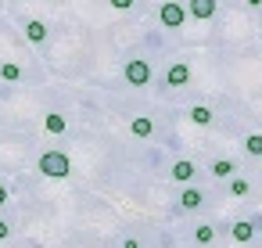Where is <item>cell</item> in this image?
I'll use <instances>...</instances> for the list:
<instances>
[{
  "label": "cell",
  "mask_w": 262,
  "mask_h": 248,
  "mask_svg": "<svg viewBox=\"0 0 262 248\" xmlns=\"http://www.w3.org/2000/svg\"><path fill=\"white\" fill-rule=\"evenodd\" d=\"M233 169H237V166H233L230 158H215V162H212V176H219V180H233Z\"/></svg>",
  "instance_id": "obj_11"
},
{
  "label": "cell",
  "mask_w": 262,
  "mask_h": 248,
  "mask_svg": "<svg viewBox=\"0 0 262 248\" xmlns=\"http://www.w3.org/2000/svg\"><path fill=\"white\" fill-rule=\"evenodd\" d=\"M8 234H11V230H8V223H4V219H0V241H4Z\"/></svg>",
  "instance_id": "obj_18"
},
{
  "label": "cell",
  "mask_w": 262,
  "mask_h": 248,
  "mask_svg": "<svg viewBox=\"0 0 262 248\" xmlns=\"http://www.w3.org/2000/svg\"><path fill=\"white\" fill-rule=\"evenodd\" d=\"M40 173L51 176V180H65L72 173V162H69L65 151H43L40 155Z\"/></svg>",
  "instance_id": "obj_1"
},
{
  "label": "cell",
  "mask_w": 262,
  "mask_h": 248,
  "mask_svg": "<svg viewBox=\"0 0 262 248\" xmlns=\"http://www.w3.org/2000/svg\"><path fill=\"white\" fill-rule=\"evenodd\" d=\"M122 248H140V244H137V241L129 237V241H122Z\"/></svg>",
  "instance_id": "obj_20"
},
{
  "label": "cell",
  "mask_w": 262,
  "mask_h": 248,
  "mask_svg": "<svg viewBox=\"0 0 262 248\" xmlns=\"http://www.w3.org/2000/svg\"><path fill=\"white\" fill-rule=\"evenodd\" d=\"M194 241H198V244H212V241H215V226L201 223V226L194 230Z\"/></svg>",
  "instance_id": "obj_14"
},
{
  "label": "cell",
  "mask_w": 262,
  "mask_h": 248,
  "mask_svg": "<svg viewBox=\"0 0 262 248\" xmlns=\"http://www.w3.org/2000/svg\"><path fill=\"white\" fill-rule=\"evenodd\" d=\"M0 79L18 83V79H22V69H18V65H11V61H8V65H0Z\"/></svg>",
  "instance_id": "obj_16"
},
{
  "label": "cell",
  "mask_w": 262,
  "mask_h": 248,
  "mask_svg": "<svg viewBox=\"0 0 262 248\" xmlns=\"http://www.w3.org/2000/svg\"><path fill=\"white\" fill-rule=\"evenodd\" d=\"M230 234H233V241H241V244H248V241L255 237V223H251V219H237V223L230 226Z\"/></svg>",
  "instance_id": "obj_5"
},
{
  "label": "cell",
  "mask_w": 262,
  "mask_h": 248,
  "mask_svg": "<svg viewBox=\"0 0 262 248\" xmlns=\"http://www.w3.org/2000/svg\"><path fill=\"white\" fill-rule=\"evenodd\" d=\"M43 130H47V133H65V130H69V126H65V115L51 112V115L43 119Z\"/></svg>",
  "instance_id": "obj_13"
},
{
  "label": "cell",
  "mask_w": 262,
  "mask_h": 248,
  "mask_svg": "<svg viewBox=\"0 0 262 248\" xmlns=\"http://www.w3.org/2000/svg\"><path fill=\"white\" fill-rule=\"evenodd\" d=\"M4 201H8V187H4V183H0V205H4Z\"/></svg>",
  "instance_id": "obj_19"
},
{
  "label": "cell",
  "mask_w": 262,
  "mask_h": 248,
  "mask_svg": "<svg viewBox=\"0 0 262 248\" xmlns=\"http://www.w3.org/2000/svg\"><path fill=\"white\" fill-rule=\"evenodd\" d=\"M187 15H194V18H212L215 15V0H190V4H187Z\"/></svg>",
  "instance_id": "obj_4"
},
{
  "label": "cell",
  "mask_w": 262,
  "mask_h": 248,
  "mask_svg": "<svg viewBox=\"0 0 262 248\" xmlns=\"http://www.w3.org/2000/svg\"><path fill=\"white\" fill-rule=\"evenodd\" d=\"M190 122H194V126H212V108L194 105V108H190Z\"/></svg>",
  "instance_id": "obj_12"
},
{
  "label": "cell",
  "mask_w": 262,
  "mask_h": 248,
  "mask_svg": "<svg viewBox=\"0 0 262 248\" xmlns=\"http://www.w3.org/2000/svg\"><path fill=\"white\" fill-rule=\"evenodd\" d=\"M129 130H133V137H151V133H155V122H151L147 115H137V119L129 122Z\"/></svg>",
  "instance_id": "obj_10"
},
{
  "label": "cell",
  "mask_w": 262,
  "mask_h": 248,
  "mask_svg": "<svg viewBox=\"0 0 262 248\" xmlns=\"http://www.w3.org/2000/svg\"><path fill=\"white\" fill-rule=\"evenodd\" d=\"M244 151H248V155H258V158H262V133H251V137L244 140Z\"/></svg>",
  "instance_id": "obj_17"
},
{
  "label": "cell",
  "mask_w": 262,
  "mask_h": 248,
  "mask_svg": "<svg viewBox=\"0 0 262 248\" xmlns=\"http://www.w3.org/2000/svg\"><path fill=\"white\" fill-rule=\"evenodd\" d=\"M165 83H169V87H187V83H190V69H187V65H172L169 76H165Z\"/></svg>",
  "instance_id": "obj_8"
},
{
  "label": "cell",
  "mask_w": 262,
  "mask_h": 248,
  "mask_svg": "<svg viewBox=\"0 0 262 248\" xmlns=\"http://www.w3.org/2000/svg\"><path fill=\"white\" fill-rule=\"evenodd\" d=\"M126 83H133V87H147V83H151V65H147L144 58H133V61L126 65Z\"/></svg>",
  "instance_id": "obj_2"
},
{
  "label": "cell",
  "mask_w": 262,
  "mask_h": 248,
  "mask_svg": "<svg viewBox=\"0 0 262 248\" xmlns=\"http://www.w3.org/2000/svg\"><path fill=\"white\" fill-rule=\"evenodd\" d=\"M194 162H187V158H180V162H172V180L176 183H187V180H194Z\"/></svg>",
  "instance_id": "obj_6"
},
{
  "label": "cell",
  "mask_w": 262,
  "mask_h": 248,
  "mask_svg": "<svg viewBox=\"0 0 262 248\" xmlns=\"http://www.w3.org/2000/svg\"><path fill=\"white\" fill-rule=\"evenodd\" d=\"M201 201H205V194H201L198 187H187V191L180 194V209H201Z\"/></svg>",
  "instance_id": "obj_9"
},
{
  "label": "cell",
  "mask_w": 262,
  "mask_h": 248,
  "mask_svg": "<svg viewBox=\"0 0 262 248\" xmlns=\"http://www.w3.org/2000/svg\"><path fill=\"white\" fill-rule=\"evenodd\" d=\"M248 191H251V183H248L244 176H233V180H230V194H233V198H244Z\"/></svg>",
  "instance_id": "obj_15"
},
{
  "label": "cell",
  "mask_w": 262,
  "mask_h": 248,
  "mask_svg": "<svg viewBox=\"0 0 262 248\" xmlns=\"http://www.w3.org/2000/svg\"><path fill=\"white\" fill-rule=\"evenodd\" d=\"M26 36H29L33 44H43V40H47V26H43L40 18H26Z\"/></svg>",
  "instance_id": "obj_7"
},
{
  "label": "cell",
  "mask_w": 262,
  "mask_h": 248,
  "mask_svg": "<svg viewBox=\"0 0 262 248\" xmlns=\"http://www.w3.org/2000/svg\"><path fill=\"white\" fill-rule=\"evenodd\" d=\"M158 18H162L165 29H180L183 18H187V8H183V4H162V8H158Z\"/></svg>",
  "instance_id": "obj_3"
}]
</instances>
